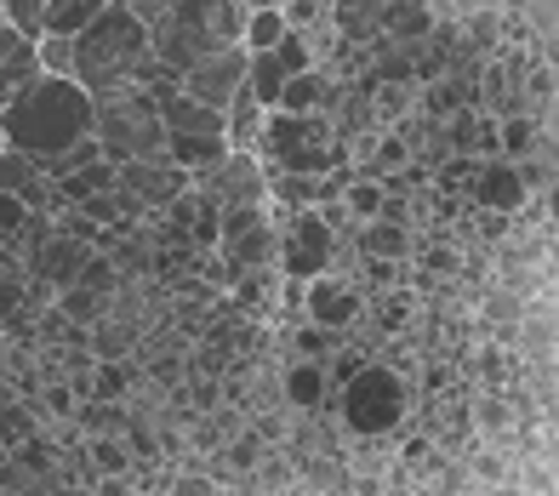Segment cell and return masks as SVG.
<instances>
[{"label": "cell", "mask_w": 559, "mask_h": 496, "mask_svg": "<svg viewBox=\"0 0 559 496\" xmlns=\"http://www.w3.org/2000/svg\"><path fill=\"white\" fill-rule=\"evenodd\" d=\"M74 81H81L92 97L120 92V86H155L166 81V69L148 52V23L126 7V0H109L86 29H74Z\"/></svg>", "instance_id": "cell-2"}, {"label": "cell", "mask_w": 559, "mask_h": 496, "mask_svg": "<svg viewBox=\"0 0 559 496\" xmlns=\"http://www.w3.org/2000/svg\"><path fill=\"white\" fill-rule=\"evenodd\" d=\"M474 201L486 211H520L531 201V189L514 160H486V166H474Z\"/></svg>", "instance_id": "cell-12"}, {"label": "cell", "mask_w": 559, "mask_h": 496, "mask_svg": "<svg viewBox=\"0 0 559 496\" xmlns=\"http://www.w3.org/2000/svg\"><path fill=\"white\" fill-rule=\"evenodd\" d=\"M474 365H479V377H486V383H497V377H502V354H497V349H479V360H474Z\"/></svg>", "instance_id": "cell-28"}, {"label": "cell", "mask_w": 559, "mask_h": 496, "mask_svg": "<svg viewBox=\"0 0 559 496\" xmlns=\"http://www.w3.org/2000/svg\"><path fill=\"white\" fill-rule=\"evenodd\" d=\"M337 394V411L343 423L360 434V439H383L405 423V411H412V388H405V377L394 365H354L348 377L332 388Z\"/></svg>", "instance_id": "cell-6"}, {"label": "cell", "mask_w": 559, "mask_h": 496, "mask_svg": "<svg viewBox=\"0 0 559 496\" xmlns=\"http://www.w3.org/2000/svg\"><path fill=\"white\" fill-rule=\"evenodd\" d=\"M474 423L486 428V434H508V400H502V394H479Z\"/></svg>", "instance_id": "cell-23"}, {"label": "cell", "mask_w": 559, "mask_h": 496, "mask_svg": "<svg viewBox=\"0 0 559 496\" xmlns=\"http://www.w3.org/2000/svg\"><path fill=\"white\" fill-rule=\"evenodd\" d=\"M292 23H286V12L280 7H263V12H246V23H240V46L246 52H269V46L286 35Z\"/></svg>", "instance_id": "cell-18"}, {"label": "cell", "mask_w": 559, "mask_h": 496, "mask_svg": "<svg viewBox=\"0 0 559 496\" xmlns=\"http://www.w3.org/2000/svg\"><path fill=\"white\" fill-rule=\"evenodd\" d=\"M286 400L297 406V411H314L325 394H332V377H325V365L320 360H292V371H286Z\"/></svg>", "instance_id": "cell-15"}, {"label": "cell", "mask_w": 559, "mask_h": 496, "mask_svg": "<svg viewBox=\"0 0 559 496\" xmlns=\"http://www.w3.org/2000/svg\"><path fill=\"white\" fill-rule=\"evenodd\" d=\"M297 303H302V314L314 319V326H332V331H343L348 319H360V291H354L343 275H314V280H302V291H297Z\"/></svg>", "instance_id": "cell-10"}, {"label": "cell", "mask_w": 559, "mask_h": 496, "mask_svg": "<svg viewBox=\"0 0 559 496\" xmlns=\"http://www.w3.org/2000/svg\"><path fill=\"white\" fill-rule=\"evenodd\" d=\"M286 63H280V52L269 46V52H246V92L258 97L263 109H274L280 104V86H286Z\"/></svg>", "instance_id": "cell-14"}, {"label": "cell", "mask_w": 559, "mask_h": 496, "mask_svg": "<svg viewBox=\"0 0 559 496\" xmlns=\"http://www.w3.org/2000/svg\"><path fill=\"white\" fill-rule=\"evenodd\" d=\"M246 12H263V7H280V0H240Z\"/></svg>", "instance_id": "cell-30"}, {"label": "cell", "mask_w": 559, "mask_h": 496, "mask_svg": "<svg viewBox=\"0 0 559 496\" xmlns=\"http://www.w3.org/2000/svg\"><path fill=\"white\" fill-rule=\"evenodd\" d=\"M354 240H360L366 257H405V245H412V234H405V222H389V217H366L354 222Z\"/></svg>", "instance_id": "cell-16"}, {"label": "cell", "mask_w": 559, "mask_h": 496, "mask_svg": "<svg viewBox=\"0 0 559 496\" xmlns=\"http://www.w3.org/2000/svg\"><path fill=\"white\" fill-rule=\"evenodd\" d=\"M240 23H246L240 0H166V12L148 23V52L177 81L206 52L240 46Z\"/></svg>", "instance_id": "cell-3"}, {"label": "cell", "mask_w": 559, "mask_h": 496, "mask_svg": "<svg viewBox=\"0 0 559 496\" xmlns=\"http://www.w3.org/2000/svg\"><path fill=\"white\" fill-rule=\"evenodd\" d=\"M251 155L263 160V171H302V178H325L332 166H343V137L332 126V114H263V137Z\"/></svg>", "instance_id": "cell-4"}, {"label": "cell", "mask_w": 559, "mask_h": 496, "mask_svg": "<svg viewBox=\"0 0 559 496\" xmlns=\"http://www.w3.org/2000/svg\"><path fill=\"white\" fill-rule=\"evenodd\" d=\"M0 143H7V132H0Z\"/></svg>", "instance_id": "cell-31"}, {"label": "cell", "mask_w": 559, "mask_h": 496, "mask_svg": "<svg viewBox=\"0 0 559 496\" xmlns=\"http://www.w3.org/2000/svg\"><path fill=\"white\" fill-rule=\"evenodd\" d=\"M502 474H508V462H502L497 451H479L474 468H468V480H479V485H491V480H502ZM479 485H474V491H479Z\"/></svg>", "instance_id": "cell-26"}, {"label": "cell", "mask_w": 559, "mask_h": 496, "mask_svg": "<svg viewBox=\"0 0 559 496\" xmlns=\"http://www.w3.org/2000/svg\"><path fill=\"white\" fill-rule=\"evenodd\" d=\"M86 394H92V400H120V394H126V371L104 365V371H97V383H86Z\"/></svg>", "instance_id": "cell-24"}, {"label": "cell", "mask_w": 559, "mask_h": 496, "mask_svg": "<svg viewBox=\"0 0 559 496\" xmlns=\"http://www.w3.org/2000/svg\"><path fill=\"white\" fill-rule=\"evenodd\" d=\"M92 120H97V97L74 74H29L0 109V132H7L12 148L46 166L81 137H92Z\"/></svg>", "instance_id": "cell-1"}, {"label": "cell", "mask_w": 559, "mask_h": 496, "mask_svg": "<svg viewBox=\"0 0 559 496\" xmlns=\"http://www.w3.org/2000/svg\"><path fill=\"white\" fill-rule=\"evenodd\" d=\"M332 349H337V331H332V326H314V319L292 337V354H297V360H320V365H325V360H332Z\"/></svg>", "instance_id": "cell-22"}, {"label": "cell", "mask_w": 559, "mask_h": 496, "mask_svg": "<svg viewBox=\"0 0 559 496\" xmlns=\"http://www.w3.org/2000/svg\"><path fill=\"white\" fill-rule=\"evenodd\" d=\"M479 314H486V326H491L502 342H514V319L525 314V297H520L514 286H497V291L486 297V309H479Z\"/></svg>", "instance_id": "cell-19"}, {"label": "cell", "mask_w": 559, "mask_h": 496, "mask_svg": "<svg viewBox=\"0 0 559 496\" xmlns=\"http://www.w3.org/2000/svg\"><path fill=\"white\" fill-rule=\"evenodd\" d=\"M223 257L235 263L240 275H246V268H269V263H274V222L263 217V222H251L246 234H235V240H223Z\"/></svg>", "instance_id": "cell-13"}, {"label": "cell", "mask_w": 559, "mask_h": 496, "mask_svg": "<svg viewBox=\"0 0 559 496\" xmlns=\"http://www.w3.org/2000/svg\"><path fill=\"white\" fill-rule=\"evenodd\" d=\"M171 491H177V496H206V491H217V485H212L206 474H177Z\"/></svg>", "instance_id": "cell-27"}, {"label": "cell", "mask_w": 559, "mask_h": 496, "mask_svg": "<svg viewBox=\"0 0 559 496\" xmlns=\"http://www.w3.org/2000/svg\"><path fill=\"white\" fill-rule=\"evenodd\" d=\"M0 17H7L29 46L46 35V0H0Z\"/></svg>", "instance_id": "cell-20"}, {"label": "cell", "mask_w": 559, "mask_h": 496, "mask_svg": "<svg viewBox=\"0 0 559 496\" xmlns=\"http://www.w3.org/2000/svg\"><path fill=\"white\" fill-rule=\"evenodd\" d=\"M23 222H29V206H23L17 194H0V240H12Z\"/></svg>", "instance_id": "cell-25"}, {"label": "cell", "mask_w": 559, "mask_h": 496, "mask_svg": "<svg viewBox=\"0 0 559 496\" xmlns=\"http://www.w3.org/2000/svg\"><path fill=\"white\" fill-rule=\"evenodd\" d=\"M0 194H17L23 206H52V183H46V171L35 155H23V148L0 143Z\"/></svg>", "instance_id": "cell-11"}, {"label": "cell", "mask_w": 559, "mask_h": 496, "mask_svg": "<svg viewBox=\"0 0 559 496\" xmlns=\"http://www.w3.org/2000/svg\"><path fill=\"white\" fill-rule=\"evenodd\" d=\"M200 201H212V206H246V201H269V171L263 160L251 155V148H228V155L206 171H194V183H189Z\"/></svg>", "instance_id": "cell-7"}, {"label": "cell", "mask_w": 559, "mask_h": 496, "mask_svg": "<svg viewBox=\"0 0 559 496\" xmlns=\"http://www.w3.org/2000/svg\"><path fill=\"white\" fill-rule=\"evenodd\" d=\"M92 137H97V148H104V160L166 155V120L155 109V97H148V86H120V92L97 97Z\"/></svg>", "instance_id": "cell-5"}, {"label": "cell", "mask_w": 559, "mask_h": 496, "mask_svg": "<svg viewBox=\"0 0 559 496\" xmlns=\"http://www.w3.org/2000/svg\"><path fill=\"white\" fill-rule=\"evenodd\" d=\"M35 69L40 74H69L74 69V35H40L35 40Z\"/></svg>", "instance_id": "cell-21"}, {"label": "cell", "mask_w": 559, "mask_h": 496, "mask_svg": "<svg viewBox=\"0 0 559 496\" xmlns=\"http://www.w3.org/2000/svg\"><path fill=\"white\" fill-rule=\"evenodd\" d=\"M177 86H183L189 97H200V104H212V109H228V97L246 86V46L206 52L200 63H189L183 74H177Z\"/></svg>", "instance_id": "cell-8"}, {"label": "cell", "mask_w": 559, "mask_h": 496, "mask_svg": "<svg viewBox=\"0 0 559 496\" xmlns=\"http://www.w3.org/2000/svg\"><path fill=\"white\" fill-rule=\"evenodd\" d=\"M189 171L171 166L166 155H148V160H115V189L138 194V201L155 211V206H171L177 194H189Z\"/></svg>", "instance_id": "cell-9"}, {"label": "cell", "mask_w": 559, "mask_h": 496, "mask_svg": "<svg viewBox=\"0 0 559 496\" xmlns=\"http://www.w3.org/2000/svg\"><path fill=\"white\" fill-rule=\"evenodd\" d=\"M46 406H52L58 416H69V411H74V388H63V383H58V388H52V400H46Z\"/></svg>", "instance_id": "cell-29"}, {"label": "cell", "mask_w": 559, "mask_h": 496, "mask_svg": "<svg viewBox=\"0 0 559 496\" xmlns=\"http://www.w3.org/2000/svg\"><path fill=\"white\" fill-rule=\"evenodd\" d=\"M109 0H46V35H74L104 12Z\"/></svg>", "instance_id": "cell-17"}]
</instances>
